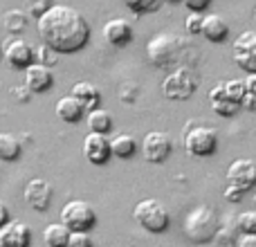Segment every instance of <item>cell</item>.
<instances>
[{
  "mask_svg": "<svg viewBox=\"0 0 256 247\" xmlns=\"http://www.w3.org/2000/svg\"><path fill=\"white\" fill-rule=\"evenodd\" d=\"M236 230L243 236H256V212L248 209V212H240L236 216Z\"/></svg>",
  "mask_w": 256,
  "mask_h": 247,
  "instance_id": "obj_26",
  "label": "cell"
},
{
  "mask_svg": "<svg viewBox=\"0 0 256 247\" xmlns=\"http://www.w3.org/2000/svg\"><path fill=\"white\" fill-rule=\"evenodd\" d=\"M0 56H2V45H0Z\"/></svg>",
  "mask_w": 256,
  "mask_h": 247,
  "instance_id": "obj_39",
  "label": "cell"
},
{
  "mask_svg": "<svg viewBox=\"0 0 256 247\" xmlns=\"http://www.w3.org/2000/svg\"><path fill=\"white\" fill-rule=\"evenodd\" d=\"M209 104H212L214 112H216V115H220V117H234L236 112L240 110L238 104H234L230 99V94H227L225 81H218V84L209 90Z\"/></svg>",
  "mask_w": 256,
  "mask_h": 247,
  "instance_id": "obj_16",
  "label": "cell"
},
{
  "mask_svg": "<svg viewBox=\"0 0 256 247\" xmlns=\"http://www.w3.org/2000/svg\"><path fill=\"white\" fill-rule=\"evenodd\" d=\"M70 234L72 232L68 230L66 225H61V222H52V225L45 227L43 240H45L48 247H68V243H70Z\"/></svg>",
  "mask_w": 256,
  "mask_h": 247,
  "instance_id": "obj_23",
  "label": "cell"
},
{
  "mask_svg": "<svg viewBox=\"0 0 256 247\" xmlns=\"http://www.w3.org/2000/svg\"><path fill=\"white\" fill-rule=\"evenodd\" d=\"M254 204H256V189H254Z\"/></svg>",
  "mask_w": 256,
  "mask_h": 247,
  "instance_id": "obj_38",
  "label": "cell"
},
{
  "mask_svg": "<svg viewBox=\"0 0 256 247\" xmlns=\"http://www.w3.org/2000/svg\"><path fill=\"white\" fill-rule=\"evenodd\" d=\"M2 58L16 70H27L34 63V48L20 36H12L2 45Z\"/></svg>",
  "mask_w": 256,
  "mask_h": 247,
  "instance_id": "obj_11",
  "label": "cell"
},
{
  "mask_svg": "<svg viewBox=\"0 0 256 247\" xmlns=\"http://www.w3.org/2000/svg\"><path fill=\"white\" fill-rule=\"evenodd\" d=\"M126 9L137 16L142 14H153L158 9H162V0H126Z\"/></svg>",
  "mask_w": 256,
  "mask_h": 247,
  "instance_id": "obj_27",
  "label": "cell"
},
{
  "mask_svg": "<svg viewBox=\"0 0 256 247\" xmlns=\"http://www.w3.org/2000/svg\"><path fill=\"white\" fill-rule=\"evenodd\" d=\"M56 56L58 54L54 52L52 48H48V45H40V48L34 50V63H38V66H45V68H52L54 63H56Z\"/></svg>",
  "mask_w": 256,
  "mask_h": 247,
  "instance_id": "obj_30",
  "label": "cell"
},
{
  "mask_svg": "<svg viewBox=\"0 0 256 247\" xmlns=\"http://www.w3.org/2000/svg\"><path fill=\"white\" fill-rule=\"evenodd\" d=\"M2 27H4V32H9L12 36L20 34L27 27V12H22V9H9V12H4Z\"/></svg>",
  "mask_w": 256,
  "mask_h": 247,
  "instance_id": "obj_25",
  "label": "cell"
},
{
  "mask_svg": "<svg viewBox=\"0 0 256 247\" xmlns=\"http://www.w3.org/2000/svg\"><path fill=\"white\" fill-rule=\"evenodd\" d=\"M22 198H25L27 207L34 209V212H48L50 204H52V198H54V189L48 180L34 178V180H30L25 184Z\"/></svg>",
  "mask_w": 256,
  "mask_h": 247,
  "instance_id": "obj_12",
  "label": "cell"
},
{
  "mask_svg": "<svg viewBox=\"0 0 256 247\" xmlns=\"http://www.w3.org/2000/svg\"><path fill=\"white\" fill-rule=\"evenodd\" d=\"M9 220H12V218H9V207L2 202V200H0V230H2Z\"/></svg>",
  "mask_w": 256,
  "mask_h": 247,
  "instance_id": "obj_36",
  "label": "cell"
},
{
  "mask_svg": "<svg viewBox=\"0 0 256 247\" xmlns=\"http://www.w3.org/2000/svg\"><path fill=\"white\" fill-rule=\"evenodd\" d=\"M243 191H238V189H234V186H225V198L230 200V202H240L243 200Z\"/></svg>",
  "mask_w": 256,
  "mask_h": 247,
  "instance_id": "obj_35",
  "label": "cell"
},
{
  "mask_svg": "<svg viewBox=\"0 0 256 247\" xmlns=\"http://www.w3.org/2000/svg\"><path fill=\"white\" fill-rule=\"evenodd\" d=\"M171 150H173V140L168 132L150 130V132H146V137L142 140V155H144V160L150 164H162L164 160L171 155Z\"/></svg>",
  "mask_w": 256,
  "mask_h": 247,
  "instance_id": "obj_9",
  "label": "cell"
},
{
  "mask_svg": "<svg viewBox=\"0 0 256 247\" xmlns=\"http://www.w3.org/2000/svg\"><path fill=\"white\" fill-rule=\"evenodd\" d=\"M70 97H74L76 102L84 106V110H88V112L97 110L99 104H102V92H99V88L94 84H90V81H79V84H74Z\"/></svg>",
  "mask_w": 256,
  "mask_h": 247,
  "instance_id": "obj_18",
  "label": "cell"
},
{
  "mask_svg": "<svg viewBox=\"0 0 256 247\" xmlns=\"http://www.w3.org/2000/svg\"><path fill=\"white\" fill-rule=\"evenodd\" d=\"M22 153V144L12 132H0V162H16Z\"/></svg>",
  "mask_w": 256,
  "mask_h": 247,
  "instance_id": "obj_22",
  "label": "cell"
},
{
  "mask_svg": "<svg viewBox=\"0 0 256 247\" xmlns=\"http://www.w3.org/2000/svg\"><path fill=\"white\" fill-rule=\"evenodd\" d=\"M200 34L209 43H222L230 36V25L220 14H207V16H202V32Z\"/></svg>",
  "mask_w": 256,
  "mask_h": 247,
  "instance_id": "obj_19",
  "label": "cell"
},
{
  "mask_svg": "<svg viewBox=\"0 0 256 247\" xmlns=\"http://www.w3.org/2000/svg\"><path fill=\"white\" fill-rule=\"evenodd\" d=\"M232 54H234V61L240 70H245L248 74H256V32L248 30L236 36L234 45H232Z\"/></svg>",
  "mask_w": 256,
  "mask_h": 247,
  "instance_id": "obj_10",
  "label": "cell"
},
{
  "mask_svg": "<svg viewBox=\"0 0 256 247\" xmlns=\"http://www.w3.org/2000/svg\"><path fill=\"white\" fill-rule=\"evenodd\" d=\"M25 86L30 92H45L54 86V74L50 68L38 66V63H32L25 70Z\"/></svg>",
  "mask_w": 256,
  "mask_h": 247,
  "instance_id": "obj_15",
  "label": "cell"
},
{
  "mask_svg": "<svg viewBox=\"0 0 256 247\" xmlns=\"http://www.w3.org/2000/svg\"><path fill=\"white\" fill-rule=\"evenodd\" d=\"M236 247H256V236H240Z\"/></svg>",
  "mask_w": 256,
  "mask_h": 247,
  "instance_id": "obj_37",
  "label": "cell"
},
{
  "mask_svg": "<svg viewBox=\"0 0 256 247\" xmlns=\"http://www.w3.org/2000/svg\"><path fill=\"white\" fill-rule=\"evenodd\" d=\"M0 247H32V230L22 220H9L0 230Z\"/></svg>",
  "mask_w": 256,
  "mask_h": 247,
  "instance_id": "obj_14",
  "label": "cell"
},
{
  "mask_svg": "<svg viewBox=\"0 0 256 247\" xmlns=\"http://www.w3.org/2000/svg\"><path fill=\"white\" fill-rule=\"evenodd\" d=\"M110 150L115 158H132L137 150V140L132 135H128V132H120V135H115L110 140Z\"/></svg>",
  "mask_w": 256,
  "mask_h": 247,
  "instance_id": "obj_24",
  "label": "cell"
},
{
  "mask_svg": "<svg viewBox=\"0 0 256 247\" xmlns=\"http://www.w3.org/2000/svg\"><path fill=\"white\" fill-rule=\"evenodd\" d=\"M94 222H97V214H94L92 204H88L86 200H70V202L63 204L61 225H66L72 234L92 230Z\"/></svg>",
  "mask_w": 256,
  "mask_h": 247,
  "instance_id": "obj_7",
  "label": "cell"
},
{
  "mask_svg": "<svg viewBox=\"0 0 256 247\" xmlns=\"http://www.w3.org/2000/svg\"><path fill=\"white\" fill-rule=\"evenodd\" d=\"M68 247H94V243H92L88 232H74V234H70V243H68Z\"/></svg>",
  "mask_w": 256,
  "mask_h": 247,
  "instance_id": "obj_32",
  "label": "cell"
},
{
  "mask_svg": "<svg viewBox=\"0 0 256 247\" xmlns=\"http://www.w3.org/2000/svg\"><path fill=\"white\" fill-rule=\"evenodd\" d=\"M132 218H135V222L142 230L150 232V234H162V232H166L168 222H171L168 212L155 198L140 200V202L135 204V209H132Z\"/></svg>",
  "mask_w": 256,
  "mask_h": 247,
  "instance_id": "obj_4",
  "label": "cell"
},
{
  "mask_svg": "<svg viewBox=\"0 0 256 247\" xmlns=\"http://www.w3.org/2000/svg\"><path fill=\"white\" fill-rule=\"evenodd\" d=\"M86 124H88L90 132H97V135H108V132L112 130V115L106 110V108H97V110L88 112Z\"/></svg>",
  "mask_w": 256,
  "mask_h": 247,
  "instance_id": "obj_21",
  "label": "cell"
},
{
  "mask_svg": "<svg viewBox=\"0 0 256 247\" xmlns=\"http://www.w3.org/2000/svg\"><path fill=\"white\" fill-rule=\"evenodd\" d=\"M50 7H52V2H50V0H38V2H30L27 4V14H32V16L36 18V20H38L40 16H43V14H48L50 12Z\"/></svg>",
  "mask_w": 256,
  "mask_h": 247,
  "instance_id": "obj_33",
  "label": "cell"
},
{
  "mask_svg": "<svg viewBox=\"0 0 256 247\" xmlns=\"http://www.w3.org/2000/svg\"><path fill=\"white\" fill-rule=\"evenodd\" d=\"M245 110H256V74L245 76V99L240 104Z\"/></svg>",
  "mask_w": 256,
  "mask_h": 247,
  "instance_id": "obj_28",
  "label": "cell"
},
{
  "mask_svg": "<svg viewBox=\"0 0 256 247\" xmlns=\"http://www.w3.org/2000/svg\"><path fill=\"white\" fill-rule=\"evenodd\" d=\"M104 38L110 45L122 48V45L132 40V25L126 18H110V20L104 25Z\"/></svg>",
  "mask_w": 256,
  "mask_h": 247,
  "instance_id": "obj_17",
  "label": "cell"
},
{
  "mask_svg": "<svg viewBox=\"0 0 256 247\" xmlns=\"http://www.w3.org/2000/svg\"><path fill=\"white\" fill-rule=\"evenodd\" d=\"M184 7L189 9V14H202L209 7V0H184Z\"/></svg>",
  "mask_w": 256,
  "mask_h": 247,
  "instance_id": "obj_34",
  "label": "cell"
},
{
  "mask_svg": "<svg viewBox=\"0 0 256 247\" xmlns=\"http://www.w3.org/2000/svg\"><path fill=\"white\" fill-rule=\"evenodd\" d=\"M184 30L191 36H200V32H202V14H189L184 20Z\"/></svg>",
  "mask_w": 256,
  "mask_h": 247,
  "instance_id": "obj_31",
  "label": "cell"
},
{
  "mask_svg": "<svg viewBox=\"0 0 256 247\" xmlns=\"http://www.w3.org/2000/svg\"><path fill=\"white\" fill-rule=\"evenodd\" d=\"M227 186L243 191H252L256 186V162L250 158H238L230 164L227 168Z\"/></svg>",
  "mask_w": 256,
  "mask_h": 247,
  "instance_id": "obj_8",
  "label": "cell"
},
{
  "mask_svg": "<svg viewBox=\"0 0 256 247\" xmlns=\"http://www.w3.org/2000/svg\"><path fill=\"white\" fill-rule=\"evenodd\" d=\"M160 88H162V94L166 99H171V102H182V99H189L191 94L196 92V88H198V76L194 74L191 68L182 66V68H178V70H173L171 74L162 81Z\"/></svg>",
  "mask_w": 256,
  "mask_h": 247,
  "instance_id": "obj_6",
  "label": "cell"
},
{
  "mask_svg": "<svg viewBox=\"0 0 256 247\" xmlns=\"http://www.w3.org/2000/svg\"><path fill=\"white\" fill-rule=\"evenodd\" d=\"M38 34L56 54H74L90 40V25L79 9L70 4H52L38 18Z\"/></svg>",
  "mask_w": 256,
  "mask_h": 247,
  "instance_id": "obj_1",
  "label": "cell"
},
{
  "mask_svg": "<svg viewBox=\"0 0 256 247\" xmlns=\"http://www.w3.org/2000/svg\"><path fill=\"white\" fill-rule=\"evenodd\" d=\"M225 90H227V94H230V99L234 104H243V99H245V79H230V81H225Z\"/></svg>",
  "mask_w": 256,
  "mask_h": 247,
  "instance_id": "obj_29",
  "label": "cell"
},
{
  "mask_svg": "<svg viewBox=\"0 0 256 247\" xmlns=\"http://www.w3.org/2000/svg\"><path fill=\"white\" fill-rule=\"evenodd\" d=\"M218 232V216L209 204H198L189 212L184 220V234L194 243H207Z\"/></svg>",
  "mask_w": 256,
  "mask_h": 247,
  "instance_id": "obj_3",
  "label": "cell"
},
{
  "mask_svg": "<svg viewBox=\"0 0 256 247\" xmlns=\"http://www.w3.org/2000/svg\"><path fill=\"white\" fill-rule=\"evenodd\" d=\"M254 18H256V7H254Z\"/></svg>",
  "mask_w": 256,
  "mask_h": 247,
  "instance_id": "obj_40",
  "label": "cell"
},
{
  "mask_svg": "<svg viewBox=\"0 0 256 247\" xmlns=\"http://www.w3.org/2000/svg\"><path fill=\"white\" fill-rule=\"evenodd\" d=\"M182 146L191 158H212L218 150V130L207 122H189V126L182 132Z\"/></svg>",
  "mask_w": 256,
  "mask_h": 247,
  "instance_id": "obj_2",
  "label": "cell"
},
{
  "mask_svg": "<svg viewBox=\"0 0 256 247\" xmlns=\"http://www.w3.org/2000/svg\"><path fill=\"white\" fill-rule=\"evenodd\" d=\"M180 48L182 43L176 34H164L162 32L146 43V58L155 68H171L180 56Z\"/></svg>",
  "mask_w": 256,
  "mask_h": 247,
  "instance_id": "obj_5",
  "label": "cell"
},
{
  "mask_svg": "<svg viewBox=\"0 0 256 247\" xmlns=\"http://www.w3.org/2000/svg\"><path fill=\"white\" fill-rule=\"evenodd\" d=\"M84 155L90 164L94 166H104L110 160V140L106 135H97V132H88L84 140Z\"/></svg>",
  "mask_w": 256,
  "mask_h": 247,
  "instance_id": "obj_13",
  "label": "cell"
},
{
  "mask_svg": "<svg viewBox=\"0 0 256 247\" xmlns=\"http://www.w3.org/2000/svg\"><path fill=\"white\" fill-rule=\"evenodd\" d=\"M84 106H81L79 102H76L74 97H70V94H66V97H61L56 102V115L61 117L63 122L68 124H76L84 120Z\"/></svg>",
  "mask_w": 256,
  "mask_h": 247,
  "instance_id": "obj_20",
  "label": "cell"
}]
</instances>
